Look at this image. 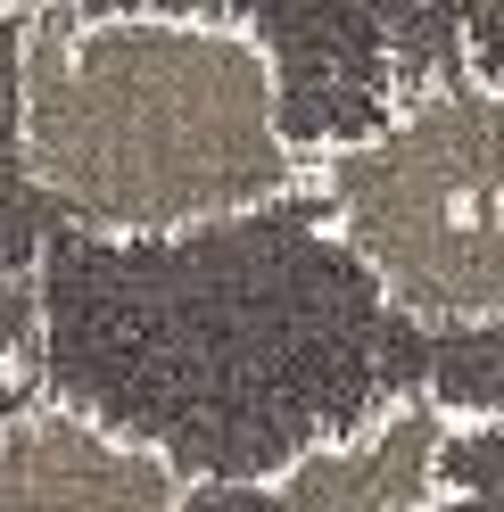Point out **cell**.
<instances>
[{
  "instance_id": "cell-4",
  "label": "cell",
  "mask_w": 504,
  "mask_h": 512,
  "mask_svg": "<svg viewBox=\"0 0 504 512\" xmlns=\"http://www.w3.org/2000/svg\"><path fill=\"white\" fill-rule=\"evenodd\" d=\"M0 512H191V471L83 397H17L0 413Z\"/></svg>"
},
{
  "instance_id": "cell-2",
  "label": "cell",
  "mask_w": 504,
  "mask_h": 512,
  "mask_svg": "<svg viewBox=\"0 0 504 512\" xmlns=\"http://www.w3.org/2000/svg\"><path fill=\"white\" fill-rule=\"evenodd\" d=\"M306 199L372 298L422 331H504V67L438 58L356 133L314 141Z\"/></svg>"
},
{
  "instance_id": "cell-3",
  "label": "cell",
  "mask_w": 504,
  "mask_h": 512,
  "mask_svg": "<svg viewBox=\"0 0 504 512\" xmlns=\"http://www.w3.org/2000/svg\"><path fill=\"white\" fill-rule=\"evenodd\" d=\"M488 430L480 405H455L438 389H397L348 430L306 438L298 455H281L257 496L281 512H455L471 488L455 455Z\"/></svg>"
},
{
  "instance_id": "cell-1",
  "label": "cell",
  "mask_w": 504,
  "mask_h": 512,
  "mask_svg": "<svg viewBox=\"0 0 504 512\" xmlns=\"http://www.w3.org/2000/svg\"><path fill=\"white\" fill-rule=\"evenodd\" d=\"M17 174L91 240H199L306 199L281 50L232 9L9 17Z\"/></svg>"
}]
</instances>
